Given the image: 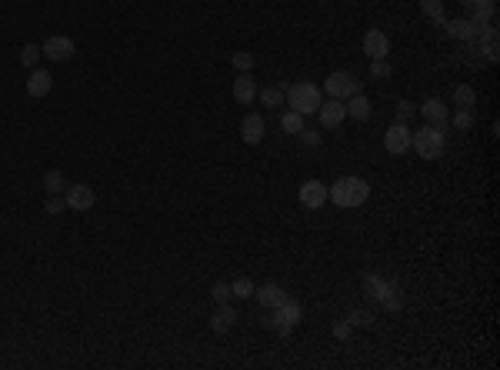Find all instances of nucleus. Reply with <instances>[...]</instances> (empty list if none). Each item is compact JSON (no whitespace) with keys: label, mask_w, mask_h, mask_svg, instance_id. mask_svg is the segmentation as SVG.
<instances>
[{"label":"nucleus","mask_w":500,"mask_h":370,"mask_svg":"<svg viewBox=\"0 0 500 370\" xmlns=\"http://www.w3.org/2000/svg\"><path fill=\"white\" fill-rule=\"evenodd\" d=\"M370 197V187L364 177H340L327 187V201H333L337 207H361Z\"/></svg>","instance_id":"obj_1"},{"label":"nucleus","mask_w":500,"mask_h":370,"mask_svg":"<svg viewBox=\"0 0 500 370\" xmlns=\"http://www.w3.org/2000/svg\"><path fill=\"white\" fill-rule=\"evenodd\" d=\"M410 147L417 151L421 160H437L447 147V127H434V123H424L417 134H410Z\"/></svg>","instance_id":"obj_2"},{"label":"nucleus","mask_w":500,"mask_h":370,"mask_svg":"<svg viewBox=\"0 0 500 370\" xmlns=\"http://www.w3.org/2000/svg\"><path fill=\"white\" fill-rule=\"evenodd\" d=\"M284 97H287V107L297 110V114H317V107L324 104L320 100V87L317 84H310V80H301V84H294V87H284Z\"/></svg>","instance_id":"obj_3"},{"label":"nucleus","mask_w":500,"mask_h":370,"mask_svg":"<svg viewBox=\"0 0 500 370\" xmlns=\"http://www.w3.org/2000/svg\"><path fill=\"white\" fill-rule=\"evenodd\" d=\"M364 287L370 291V297H377V304L384 310H400V304H404V297L397 293L394 284H387L377 274H364Z\"/></svg>","instance_id":"obj_4"},{"label":"nucleus","mask_w":500,"mask_h":370,"mask_svg":"<svg viewBox=\"0 0 500 370\" xmlns=\"http://www.w3.org/2000/svg\"><path fill=\"white\" fill-rule=\"evenodd\" d=\"M324 91L333 100H347L354 93H361V80H354V74H347V70H333L331 77L324 80Z\"/></svg>","instance_id":"obj_5"},{"label":"nucleus","mask_w":500,"mask_h":370,"mask_svg":"<svg viewBox=\"0 0 500 370\" xmlns=\"http://www.w3.org/2000/svg\"><path fill=\"white\" fill-rule=\"evenodd\" d=\"M267 324L273 327V330H280V334H290L294 327L301 324V304H294V300H284L280 307H273V314H271V321Z\"/></svg>","instance_id":"obj_6"},{"label":"nucleus","mask_w":500,"mask_h":370,"mask_svg":"<svg viewBox=\"0 0 500 370\" xmlns=\"http://www.w3.org/2000/svg\"><path fill=\"white\" fill-rule=\"evenodd\" d=\"M40 54L44 57H50V61H70L74 57V40L70 37H63V33H50L44 40V47H40Z\"/></svg>","instance_id":"obj_7"},{"label":"nucleus","mask_w":500,"mask_h":370,"mask_svg":"<svg viewBox=\"0 0 500 370\" xmlns=\"http://www.w3.org/2000/svg\"><path fill=\"white\" fill-rule=\"evenodd\" d=\"M384 147H387V154L394 157H404L410 151V130L407 123H394L387 134H384Z\"/></svg>","instance_id":"obj_8"},{"label":"nucleus","mask_w":500,"mask_h":370,"mask_svg":"<svg viewBox=\"0 0 500 370\" xmlns=\"http://www.w3.org/2000/svg\"><path fill=\"white\" fill-rule=\"evenodd\" d=\"M320 114V127H327V130H337L340 123H344V117H347V110H344V100H324L317 107Z\"/></svg>","instance_id":"obj_9"},{"label":"nucleus","mask_w":500,"mask_h":370,"mask_svg":"<svg viewBox=\"0 0 500 370\" xmlns=\"http://www.w3.org/2000/svg\"><path fill=\"white\" fill-rule=\"evenodd\" d=\"M67 207L70 210H91L93 203H97V194H93V187H87V184H74V187H67Z\"/></svg>","instance_id":"obj_10"},{"label":"nucleus","mask_w":500,"mask_h":370,"mask_svg":"<svg viewBox=\"0 0 500 370\" xmlns=\"http://www.w3.org/2000/svg\"><path fill=\"white\" fill-rule=\"evenodd\" d=\"M387 50H391V40H387V33L377 31V27H370L364 33V54L370 61H384L387 57Z\"/></svg>","instance_id":"obj_11"},{"label":"nucleus","mask_w":500,"mask_h":370,"mask_svg":"<svg viewBox=\"0 0 500 370\" xmlns=\"http://www.w3.org/2000/svg\"><path fill=\"white\" fill-rule=\"evenodd\" d=\"M301 203L307 210H320L324 203H327V187L320 184V180H303L301 184Z\"/></svg>","instance_id":"obj_12"},{"label":"nucleus","mask_w":500,"mask_h":370,"mask_svg":"<svg viewBox=\"0 0 500 370\" xmlns=\"http://www.w3.org/2000/svg\"><path fill=\"white\" fill-rule=\"evenodd\" d=\"M234 100H237L241 107L257 100V80L250 77V70H247V74H237V80H234Z\"/></svg>","instance_id":"obj_13"},{"label":"nucleus","mask_w":500,"mask_h":370,"mask_svg":"<svg viewBox=\"0 0 500 370\" xmlns=\"http://www.w3.org/2000/svg\"><path fill=\"white\" fill-rule=\"evenodd\" d=\"M467 7V20H474L477 27H487L494 20V0H464Z\"/></svg>","instance_id":"obj_14"},{"label":"nucleus","mask_w":500,"mask_h":370,"mask_svg":"<svg viewBox=\"0 0 500 370\" xmlns=\"http://www.w3.org/2000/svg\"><path fill=\"white\" fill-rule=\"evenodd\" d=\"M421 114H424V121L434 123V127H447V123H450V110H447V104H444V100H437V97L424 100Z\"/></svg>","instance_id":"obj_15"},{"label":"nucleus","mask_w":500,"mask_h":370,"mask_svg":"<svg viewBox=\"0 0 500 370\" xmlns=\"http://www.w3.org/2000/svg\"><path fill=\"white\" fill-rule=\"evenodd\" d=\"M254 297H257L267 310H273V307H280V304L287 300V291H284L280 284H264V287H254Z\"/></svg>","instance_id":"obj_16"},{"label":"nucleus","mask_w":500,"mask_h":370,"mask_svg":"<svg viewBox=\"0 0 500 370\" xmlns=\"http://www.w3.org/2000/svg\"><path fill=\"white\" fill-rule=\"evenodd\" d=\"M264 134H267V123H264V117L260 114H247L241 123V137L247 140V144H260L264 140Z\"/></svg>","instance_id":"obj_17"},{"label":"nucleus","mask_w":500,"mask_h":370,"mask_svg":"<svg viewBox=\"0 0 500 370\" xmlns=\"http://www.w3.org/2000/svg\"><path fill=\"white\" fill-rule=\"evenodd\" d=\"M480 31H484V27H477V24L467 20V17H460V20H450V24H447V33L457 37V40H477Z\"/></svg>","instance_id":"obj_18"},{"label":"nucleus","mask_w":500,"mask_h":370,"mask_svg":"<svg viewBox=\"0 0 500 370\" xmlns=\"http://www.w3.org/2000/svg\"><path fill=\"white\" fill-rule=\"evenodd\" d=\"M234 324H237V314H234V307H230V304H220V310L211 317V330H213V334H227Z\"/></svg>","instance_id":"obj_19"},{"label":"nucleus","mask_w":500,"mask_h":370,"mask_svg":"<svg viewBox=\"0 0 500 370\" xmlns=\"http://www.w3.org/2000/svg\"><path fill=\"white\" fill-rule=\"evenodd\" d=\"M50 87H54V77H50L47 70H33L31 77H27V93H31V97H47Z\"/></svg>","instance_id":"obj_20"},{"label":"nucleus","mask_w":500,"mask_h":370,"mask_svg":"<svg viewBox=\"0 0 500 370\" xmlns=\"http://www.w3.org/2000/svg\"><path fill=\"white\" fill-rule=\"evenodd\" d=\"M344 110H347V117H354V121H367V117H370V100H367L364 93H354V97H347Z\"/></svg>","instance_id":"obj_21"},{"label":"nucleus","mask_w":500,"mask_h":370,"mask_svg":"<svg viewBox=\"0 0 500 370\" xmlns=\"http://www.w3.org/2000/svg\"><path fill=\"white\" fill-rule=\"evenodd\" d=\"M454 104H457V107H470V110H474V104H477V93H474V87H470V84L454 87Z\"/></svg>","instance_id":"obj_22"},{"label":"nucleus","mask_w":500,"mask_h":370,"mask_svg":"<svg viewBox=\"0 0 500 370\" xmlns=\"http://www.w3.org/2000/svg\"><path fill=\"white\" fill-rule=\"evenodd\" d=\"M257 97H260V104L271 110V107H280L284 104V87H267V91H257Z\"/></svg>","instance_id":"obj_23"},{"label":"nucleus","mask_w":500,"mask_h":370,"mask_svg":"<svg viewBox=\"0 0 500 370\" xmlns=\"http://www.w3.org/2000/svg\"><path fill=\"white\" fill-rule=\"evenodd\" d=\"M280 127H284V134H301V130H303V114L287 110V114L280 117Z\"/></svg>","instance_id":"obj_24"},{"label":"nucleus","mask_w":500,"mask_h":370,"mask_svg":"<svg viewBox=\"0 0 500 370\" xmlns=\"http://www.w3.org/2000/svg\"><path fill=\"white\" fill-rule=\"evenodd\" d=\"M44 190L47 194H61L63 190V174L61 170H47L44 174Z\"/></svg>","instance_id":"obj_25"},{"label":"nucleus","mask_w":500,"mask_h":370,"mask_svg":"<svg viewBox=\"0 0 500 370\" xmlns=\"http://www.w3.org/2000/svg\"><path fill=\"white\" fill-rule=\"evenodd\" d=\"M230 293H234V297H241V300L254 297V284H250V277H237L234 284H230Z\"/></svg>","instance_id":"obj_26"},{"label":"nucleus","mask_w":500,"mask_h":370,"mask_svg":"<svg viewBox=\"0 0 500 370\" xmlns=\"http://www.w3.org/2000/svg\"><path fill=\"white\" fill-rule=\"evenodd\" d=\"M391 74H394V70H391L387 57H384V61H370V80H387Z\"/></svg>","instance_id":"obj_27"},{"label":"nucleus","mask_w":500,"mask_h":370,"mask_svg":"<svg viewBox=\"0 0 500 370\" xmlns=\"http://www.w3.org/2000/svg\"><path fill=\"white\" fill-rule=\"evenodd\" d=\"M421 7H424L427 17H434L437 24H444V0H421Z\"/></svg>","instance_id":"obj_28"},{"label":"nucleus","mask_w":500,"mask_h":370,"mask_svg":"<svg viewBox=\"0 0 500 370\" xmlns=\"http://www.w3.org/2000/svg\"><path fill=\"white\" fill-rule=\"evenodd\" d=\"M454 127L457 130H470V127H474V110L470 107H460L454 114Z\"/></svg>","instance_id":"obj_29"},{"label":"nucleus","mask_w":500,"mask_h":370,"mask_svg":"<svg viewBox=\"0 0 500 370\" xmlns=\"http://www.w3.org/2000/svg\"><path fill=\"white\" fill-rule=\"evenodd\" d=\"M230 63L237 67V74H247V70L254 67V57H250V54H243V50H237V54L230 57Z\"/></svg>","instance_id":"obj_30"},{"label":"nucleus","mask_w":500,"mask_h":370,"mask_svg":"<svg viewBox=\"0 0 500 370\" xmlns=\"http://www.w3.org/2000/svg\"><path fill=\"white\" fill-rule=\"evenodd\" d=\"M37 57H40V47H37V44H27L24 50H20V63H24V67H33V63H37Z\"/></svg>","instance_id":"obj_31"},{"label":"nucleus","mask_w":500,"mask_h":370,"mask_svg":"<svg viewBox=\"0 0 500 370\" xmlns=\"http://www.w3.org/2000/svg\"><path fill=\"white\" fill-rule=\"evenodd\" d=\"M414 104H410V100H397V123H407L410 117H414Z\"/></svg>","instance_id":"obj_32"},{"label":"nucleus","mask_w":500,"mask_h":370,"mask_svg":"<svg viewBox=\"0 0 500 370\" xmlns=\"http://www.w3.org/2000/svg\"><path fill=\"white\" fill-rule=\"evenodd\" d=\"M230 297H234V293H230V284H224V280L213 284V300H217V304H227Z\"/></svg>","instance_id":"obj_33"},{"label":"nucleus","mask_w":500,"mask_h":370,"mask_svg":"<svg viewBox=\"0 0 500 370\" xmlns=\"http://www.w3.org/2000/svg\"><path fill=\"white\" fill-rule=\"evenodd\" d=\"M63 207H67V201H63V197H57V194H50V197H47V203H44L47 214H61Z\"/></svg>","instance_id":"obj_34"},{"label":"nucleus","mask_w":500,"mask_h":370,"mask_svg":"<svg viewBox=\"0 0 500 370\" xmlns=\"http://www.w3.org/2000/svg\"><path fill=\"white\" fill-rule=\"evenodd\" d=\"M370 321H374V317H370L367 310H354V314L347 317V324H350V327H367Z\"/></svg>","instance_id":"obj_35"},{"label":"nucleus","mask_w":500,"mask_h":370,"mask_svg":"<svg viewBox=\"0 0 500 370\" xmlns=\"http://www.w3.org/2000/svg\"><path fill=\"white\" fill-rule=\"evenodd\" d=\"M333 337H337V340H347V337H350V324H347V321L333 324Z\"/></svg>","instance_id":"obj_36"},{"label":"nucleus","mask_w":500,"mask_h":370,"mask_svg":"<svg viewBox=\"0 0 500 370\" xmlns=\"http://www.w3.org/2000/svg\"><path fill=\"white\" fill-rule=\"evenodd\" d=\"M301 134H303V144H310V147H317V144H320L317 130H301Z\"/></svg>","instance_id":"obj_37"}]
</instances>
